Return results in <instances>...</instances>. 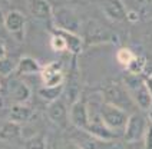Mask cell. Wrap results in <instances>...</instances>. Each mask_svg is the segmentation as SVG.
<instances>
[{
    "label": "cell",
    "mask_w": 152,
    "mask_h": 149,
    "mask_svg": "<svg viewBox=\"0 0 152 149\" xmlns=\"http://www.w3.org/2000/svg\"><path fill=\"white\" fill-rule=\"evenodd\" d=\"M99 93H101L103 102H106L109 105H113L116 108L124 109V110H126L128 113L132 112L136 108L132 98H131V95H129V92H128V89L125 88V85L121 82L108 80L102 86Z\"/></svg>",
    "instance_id": "6da1fadb"
},
{
    "label": "cell",
    "mask_w": 152,
    "mask_h": 149,
    "mask_svg": "<svg viewBox=\"0 0 152 149\" xmlns=\"http://www.w3.org/2000/svg\"><path fill=\"white\" fill-rule=\"evenodd\" d=\"M124 85L128 89L131 98L134 100L135 106L138 109H142V110H149L152 106V95L149 89L146 88V83L145 79H142L141 76H136V74H131L124 77Z\"/></svg>",
    "instance_id": "7a4b0ae2"
},
{
    "label": "cell",
    "mask_w": 152,
    "mask_h": 149,
    "mask_svg": "<svg viewBox=\"0 0 152 149\" xmlns=\"http://www.w3.org/2000/svg\"><path fill=\"white\" fill-rule=\"evenodd\" d=\"M85 46H93V45H105V43H116L119 40L116 34L112 33L109 29L102 26L96 20H88L83 25L82 30Z\"/></svg>",
    "instance_id": "3957f363"
},
{
    "label": "cell",
    "mask_w": 152,
    "mask_h": 149,
    "mask_svg": "<svg viewBox=\"0 0 152 149\" xmlns=\"http://www.w3.org/2000/svg\"><path fill=\"white\" fill-rule=\"evenodd\" d=\"M98 112H99L102 122L106 125L110 131L124 135V129H125V126L128 123V119H129V113L126 110L116 108V106L109 105V103L102 100V103L98 108Z\"/></svg>",
    "instance_id": "277c9868"
},
{
    "label": "cell",
    "mask_w": 152,
    "mask_h": 149,
    "mask_svg": "<svg viewBox=\"0 0 152 149\" xmlns=\"http://www.w3.org/2000/svg\"><path fill=\"white\" fill-rule=\"evenodd\" d=\"M52 27L80 34L83 30V22L75 10L69 7H56L52 15Z\"/></svg>",
    "instance_id": "5b68a950"
},
{
    "label": "cell",
    "mask_w": 152,
    "mask_h": 149,
    "mask_svg": "<svg viewBox=\"0 0 152 149\" xmlns=\"http://www.w3.org/2000/svg\"><path fill=\"white\" fill-rule=\"evenodd\" d=\"M26 16L20 10H10L4 15V29L15 40L25 42L26 39Z\"/></svg>",
    "instance_id": "8992f818"
},
{
    "label": "cell",
    "mask_w": 152,
    "mask_h": 149,
    "mask_svg": "<svg viewBox=\"0 0 152 149\" xmlns=\"http://www.w3.org/2000/svg\"><path fill=\"white\" fill-rule=\"evenodd\" d=\"M148 119L144 115L139 113H131L128 123L124 129V138L129 143H136L139 141H144L145 132L148 129Z\"/></svg>",
    "instance_id": "52a82bcc"
},
{
    "label": "cell",
    "mask_w": 152,
    "mask_h": 149,
    "mask_svg": "<svg viewBox=\"0 0 152 149\" xmlns=\"http://www.w3.org/2000/svg\"><path fill=\"white\" fill-rule=\"evenodd\" d=\"M69 116L70 123L80 131H86L89 125V103L83 96H80L69 106Z\"/></svg>",
    "instance_id": "ba28073f"
},
{
    "label": "cell",
    "mask_w": 152,
    "mask_h": 149,
    "mask_svg": "<svg viewBox=\"0 0 152 149\" xmlns=\"http://www.w3.org/2000/svg\"><path fill=\"white\" fill-rule=\"evenodd\" d=\"M43 86L48 88H55V86H62L65 85V72L63 66L59 60H53L50 63L45 65L40 72Z\"/></svg>",
    "instance_id": "9c48e42d"
},
{
    "label": "cell",
    "mask_w": 152,
    "mask_h": 149,
    "mask_svg": "<svg viewBox=\"0 0 152 149\" xmlns=\"http://www.w3.org/2000/svg\"><path fill=\"white\" fill-rule=\"evenodd\" d=\"M7 98L13 103H26L32 96V91L29 85L23 82L20 77H10L6 85Z\"/></svg>",
    "instance_id": "30bf717a"
},
{
    "label": "cell",
    "mask_w": 152,
    "mask_h": 149,
    "mask_svg": "<svg viewBox=\"0 0 152 149\" xmlns=\"http://www.w3.org/2000/svg\"><path fill=\"white\" fill-rule=\"evenodd\" d=\"M48 118L50 119L52 123L59 126L62 129H68L70 125V116H69V108L65 100L58 99L50 102L48 106Z\"/></svg>",
    "instance_id": "8fae6325"
},
{
    "label": "cell",
    "mask_w": 152,
    "mask_h": 149,
    "mask_svg": "<svg viewBox=\"0 0 152 149\" xmlns=\"http://www.w3.org/2000/svg\"><path fill=\"white\" fill-rule=\"evenodd\" d=\"M101 10L110 22L128 20V9L122 0H101Z\"/></svg>",
    "instance_id": "7c38bea8"
},
{
    "label": "cell",
    "mask_w": 152,
    "mask_h": 149,
    "mask_svg": "<svg viewBox=\"0 0 152 149\" xmlns=\"http://www.w3.org/2000/svg\"><path fill=\"white\" fill-rule=\"evenodd\" d=\"M26 6H27V12L30 13V16L34 17L36 20L52 23L53 9L48 0H27Z\"/></svg>",
    "instance_id": "4fadbf2b"
},
{
    "label": "cell",
    "mask_w": 152,
    "mask_h": 149,
    "mask_svg": "<svg viewBox=\"0 0 152 149\" xmlns=\"http://www.w3.org/2000/svg\"><path fill=\"white\" fill-rule=\"evenodd\" d=\"M52 32L60 34L63 37V40L66 43V47H68V52L72 53V55H79L82 50H83L85 45H83V37L77 33H72V32H66V30H60V29H56V27H52Z\"/></svg>",
    "instance_id": "5bb4252c"
},
{
    "label": "cell",
    "mask_w": 152,
    "mask_h": 149,
    "mask_svg": "<svg viewBox=\"0 0 152 149\" xmlns=\"http://www.w3.org/2000/svg\"><path fill=\"white\" fill-rule=\"evenodd\" d=\"M42 67L40 63L32 56H22L20 60L17 62L16 66V73L20 76H30V74H36L42 72Z\"/></svg>",
    "instance_id": "9a60e30c"
},
{
    "label": "cell",
    "mask_w": 152,
    "mask_h": 149,
    "mask_svg": "<svg viewBox=\"0 0 152 149\" xmlns=\"http://www.w3.org/2000/svg\"><path fill=\"white\" fill-rule=\"evenodd\" d=\"M32 118H33V110L29 106H26L25 103H15L10 108L9 119L13 123H17V125L25 123V122H29Z\"/></svg>",
    "instance_id": "2e32d148"
},
{
    "label": "cell",
    "mask_w": 152,
    "mask_h": 149,
    "mask_svg": "<svg viewBox=\"0 0 152 149\" xmlns=\"http://www.w3.org/2000/svg\"><path fill=\"white\" fill-rule=\"evenodd\" d=\"M20 138H22V126L20 125L9 122L0 129V141L15 142L20 141Z\"/></svg>",
    "instance_id": "e0dca14e"
},
{
    "label": "cell",
    "mask_w": 152,
    "mask_h": 149,
    "mask_svg": "<svg viewBox=\"0 0 152 149\" xmlns=\"http://www.w3.org/2000/svg\"><path fill=\"white\" fill-rule=\"evenodd\" d=\"M63 89H65V85L62 86H55V88H48V86H42L39 89V96L45 99L46 102H55V100L60 99L63 96Z\"/></svg>",
    "instance_id": "ac0fdd59"
},
{
    "label": "cell",
    "mask_w": 152,
    "mask_h": 149,
    "mask_svg": "<svg viewBox=\"0 0 152 149\" xmlns=\"http://www.w3.org/2000/svg\"><path fill=\"white\" fill-rule=\"evenodd\" d=\"M135 55L136 53H134L129 47H119L116 50L115 58H116V62H118L119 66H122L124 69H128V66L131 65V62L135 58Z\"/></svg>",
    "instance_id": "d6986e66"
},
{
    "label": "cell",
    "mask_w": 152,
    "mask_h": 149,
    "mask_svg": "<svg viewBox=\"0 0 152 149\" xmlns=\"http://www.w3.org/2000/svg\"><path fill=\"white\" fill-rule=\"evenodd\" d=\"M146 69V58L142 55H135L134 60L131 62V65L128 66V72L131 74H136V76H141Z\"/></svg>",
    "instance_id": "ffe728a7"
},
{
    "label": "cell",
    "mask_w": 152,
    "mask_h": 149,
    "mask_svg": "<svg viewBox=\"0 0 152 149\" xmlns=\"http://www.w3.org/2000/svg\"><path fill=\"white\" fill-rule=\"evenodd\" d=\"M23 149H48V141L45 135H33L23 143Z\"/></svg>",
    "instance_id": "44dd1931"
},
{
    "label": "cell",
    "mask_w": 152,
    "mask_h": 149,
    "mask_svg": "<svg viewBox=\"0 0 152 149\" xmlns=\"http://www.w3.org/2000/svg\"><path fill=\"white\" fill-rule=\"evenodd\" d=\"M16 66H17V63H15L9 56H6L4 59H1V60H0V76L10 77V76L13 74V72L16 70Z\"/></svg>",
    "instance_id": "7402d4cb"
},
{
    "label": "cell",
    "mask_w": 152,
    "mask_h": 149,
    "mask_svg": "<svg viewBox=\"0 0 152 149\" xmlns=\"http://www.w3.org/2000/svg\"><path fill=\"white\" fill-rule=\"evenodd\" d=\"M49 43H50L52 50H55V52H58V53L68 52V47H66V43H65V40H63V37H62L60 34L55 33V32H52Z\"/></svg>",
    "instance_id": "603a6c76"
},
{
    "label": "cell",
    "mask_w": 152,
    "mask_h": 149,
    "mask_svg": "<svg viewBox=\"0 0 152 149\" xmlns=\"http://www.w3.org/2000/svg\"><path fill=\"white\" fill-rule=\"evenodd\" d=\"M144 149H152V125H148V129L144 136Z\"/></svg>",
    "instance_id": "cb8c5ba5"
},
{
    "label": "cell",
    "mask_w": 152,
    "mask_h": 149,
    "mask_svg": "<svg viewBox=\"0 0 152 149\" xmlns=\"http://www.w3.org/2000/svg\"><path fill=\"white\" fill-rule=\"evenodd\" d=\"M6 56H7V47H6L4 42L0 40V60H1V59H4Z\"/></svg>",
    "instance_id": "d4e9b609"
},
{
    "label": "cell",
    "mask_w": 152,
    "mask_h": 149,
    "mask_svg": "<svg viewBox=\"0 0 152 149\" xmlns=\"http://www.w3.org/2000/svg\"><path fill=\"white\" fill-rule=\"evenodd\" d=\"M145 83H146V88L149 89V92H151V95H152V73H149L145 77Z\"/></svg>",
    "instance_id": "484cf974"
},
{
    "label": "cell",
    "mask_w": 152,
    "mask_h": 149,
    "mask_svg": "<svg viewBox=\"0 0 152 149\" xmlns=\"http://www.w3.org/2000/svg\"><path fill=\"white\" fill-rule=\"evenodd\" d=\"M0 27H4V15L1 10H0Z\"/></svg>",
    "instance_id": "4316f807"
},
{
    "label": "cell",
    "mask_w": 152,
    "mask_h": 149,
    "mask_svg": "<svg viewBox=\"0 0 152 149\" xmlns=\"http://www.w3.org/2000/svg\"><path fill=\"white\" fill-rule=\"evenodd\" d=\"M108 149H125L122 145H112V143H109V148Z\"/></svg>",
    "instance_id": "83f0119b"
},
{
    "label": "cell",
    "mask_w": 152,
    "mask_h": 149,
    "mask_svg": "<svg viewBox=\"0 0 152 149\" xmlns=\"http://www.w3.org/2000/svg\"><path fill=\"white\" fill-rule=\"evenodd\" d=\"M146 119H148V122L152 125V106H151V109L148 110V118H146Z\"/></svg>",
    "instance_id": "f1b7e54d"
},
{
    "label": "cell",
    "mask_w": 152,
    "mask_h": 149,
    "mask_svg": "<svg viewBox=\"0 0 152 149\" xmlns=\"http://www.w3.org/2000/svg\"><path fill=\"white\" fill-rule=\"evenodd\" d=\"M10 0H0V3H9Z\"/></svg>",
    "instance_id": "f546056e"
}]
</instances>
